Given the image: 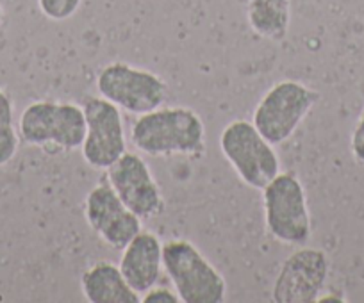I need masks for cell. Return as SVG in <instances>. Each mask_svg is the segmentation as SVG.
I'll return each mask as SVG.
<instances>
[{"instance_id":"52a82bcc","label":"cell","mask_w":364,"mask_h":303,"mask_svg":"<svg viewBox=\"0 0 364 303\" xmlns=\"http://www.w3.org/2000/svg\"><path fill=\"white\" fill-rule=\"evenodd\" d=\"M97 92L118 109L141 116L164 106L170 88L163 77L150 70L131 62L113 61L100 68Z\"/></svg>"},{"instance_id":"5bb4252c","label":"cell","mask_w":364,"mask_h":303,"mask_svg":"<svg viewBox=\"0 0 364 303\" xmlns=\"http://www.w3.org/2000/svg\"><path fill=\"white\" fill-rule=\"evenodd\" d=\"M247 20L259 38L286 40L291 26V0H245Z\"/></svg>"},{"instance_id":"d6986e66","label":"cell","mask_w":364,"mask_h":303,"mask_svg":"<svg viewBox=\"0 0 364 303\" xmlns=\"http://www.w3.org/2000/svg\"><path fill=\"white\" fill-rule=\"evenodd\" d=\"M2 22H4V8L0 4V27H2Z\"/></svg>"},{"instance_id":"277c9868","label":"cell","mask_w":364,"mask_h":303,"mask_svg":"<svg viewBox=\"0 0 364 303\" xmlns=\"http://www.w3.org/2000/svg\"><path fill=\"white\" fill-rule=\"evenodd\" d=\"M163 270L182 303L225 302V278L193 243L173 239L163 245Z\"/></svg>"},{"instance_id":"5b68a950","label":"cell","mask_w":364,"mask_h":303,"mask_svg":"<svg viewBox=\"0 0 364 303\" xmlns=\"http://www.w3.org/2000/svg\"><path fill=\"white\" fill-rule=\"evenodd\" d=\"M320 100V93L299 81H279L259 99L252 123L273 146L284 145Z\"/></svg>"},{"instance_id":"7c38bea8","label":"cell","mask_w":364,"mask_h":303,"mask_svg":"<svg viewBox=\"0 0 364 303\" xmlns=\"http://www.w3.org/2000/svg\"><path fill=\"white\" fill-rule=\"evenodd\" d=\"M120 271L138 294L157 285L163 271V243L154 232L139 231L122 250Z\"/></svg>"},{"instance_id":"9a60e30c","label":"cell","mask_w":364,"mask_h":303,"mask_svg":"<svg viewBox=\"0 0 364 303\" xmlns=\"http://www.w3.org/2000/svg\"><path fill=\"white\" fill-rule=\"evenodd\" d=\"M20 134L15 127V106L11 97L0 89V168L15 159Z\"/></svg>"},{"instance_id":"6da1fadb","label":"cell","mask_w":364,"mask_h":303,"mask_svg":"<svg viewBox=\"0 0 364 303\" xmlns=\"http://www.w3.org/2000/svg\"><path fill=\"white\" fill-rule=\"evenodd\" d=\"M131 141L149 158L202 159L205 125L197 111L184 106H161L141 114L131 127Z\"/></svg>"},{"instance_id":"30bf717a","label":"cell","mask_w":364,"mask_h":303,"mask_svg":"<svg viewBox=\"0 0 364 303\" xmlns=\"http://www.w3.org/2000/svg\"><path fill=\"white\" fill-rule=\"evenodd\" d=\"M84 218L100 241L114 250H124L129 241L141 231L143 221L120 200L107 179H102V182L91 187L86 194Z\"/></svg>"},{"instance_id":"3957f363","label":"cell","mask_w":364,"mask_h":303,"mask_svg":"<svg viewBox=\"0 0 364 303\" xmlns=\"http://www.w3.org/2000/svg\"><path fill=\"white\" fill-rule=\"evenodd\" d=\"M266 232L281 245L304 246L313 234L306 187L293 172L279 173L262 187Z\"/></svg>"},{"instance_id":"e0dca14e","label":"cell","mask_w":364,"mask_h":303,"mask_svg":"<svg viewBox=\"0 0 364 303\" xmlns=\"http://www.w3.org/2000/svg\"><path fill=\"white\" fill-rule=\"evenodd\" d=\"M350 152L352 158L360 168H364V109L360 111L355 125H353L352 136H350Z\"/></svg>"},{"instance_id":"ba28073f","label":"cell","mask_w":364,"mask_h":303,"mask_svg":"<svg viewBox=\"0 0 364 303\" xmlns=\"http://www.w3.org/2000/svg\"><path fill=\"white\" fill-rule=\"evenodd\" d=\"M80 106L86 116L82 159L93 170H107L127 152L122 109L100 95L84 97Z\"/></svg>"},{"instance_id":"7a4b0ae2","label":"cell","mask_w":364,"mask_h":303,"mask_svg":"<svg viewBox=\"0 0 364 303\" xmlns=\"http://www.w3.org/2000/svg\"><path fill=\"white\" fill-rule=\"evenodd\" d=\"M18 134L29 146L48 154H66L80 148L86 134L82 106L73 102L38 100L22 111Z\"/></svg>"},{"instance_id":"8992f818","label":"cell","mask_w":364,"mask_h":303,"mask_svg":"<svg viewBox=\"0 0 364 303\" xmlns=\"http://www.w3.org/2000/svg\"><path fill=\"white\" fill-rule=\"evenodd\" d=\"M220 150L241 182L252 189H262L281 173L275 146L248 120H232L223 127Z\"/></svg>"},{"instance_id":"8fae6325","label":"cell","mask_w":364,"mask_h":303,"mask_svg":"<svg viewBox=\"0 0 364 303\" xmlns=\"http://www.w3.org/2000/svg\"><path fill=\"white\" fill-rule=\"evenodd\" d=\"M106 172L114 193L138 218L154 219L163 214L166 209L164 197L141 155L125 152Z\"/></svg>"},{"instance_id":"9c48e42d","label":"cell","mask_w":364,"mask_h":303,"mask_svg":"<svg viewBox=\"0 0 364 303\" xmlns=\"http://www.w3.org/2000/svg\"><path fill=\"white\" fill-rule=\"evenodd\" d=\"M331 273L328 255L320 248L300 246L282 263L273 282L275 303H314L321 296Z\"/></svg>"},{"instance_id":"2e32d148","label":"cell","mask_w":364,"mask_h":303,"mask_svg":"<svg viewBox=\"0 0 364 303\" xmlns=\"http://www.w3.org/2000/svg\"><path fill=\"white\" fill-rule=\"evenodd\" d=\"M82 0H38L41 15L54 22H65L79 11Z\"/></svg>"},{"instance_id":"4fadbf2b","label":"cell","mask_w":364,"mask_h":303,"mask_svg":"<svg viewBox=\"0 0 364 303\" xmlns=\"http://www.w3.org/2000/svg\"><path fill=\"white\" fill-rule=\"evenodd\" d=\"M80 291L90 303H139L141 296L127 284L120 266L109 260L91 264L80 277Z\"/></svg>"},{"instance_id":"ac0fdd59","label":"cell","mask_w":364,"mask_h":303,"mask_svg":"<svg viewBox=\"0 0 364 303\" xmlns=\"http://www.w3.org/2000/svg\"><path fill=\"white\" fill-rule=\"evenodd\" d=\"M141 303H181V298H178L175 291L154 285L152 289H149L141 296Z\"/></svg>"}]
</instances>
